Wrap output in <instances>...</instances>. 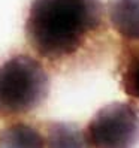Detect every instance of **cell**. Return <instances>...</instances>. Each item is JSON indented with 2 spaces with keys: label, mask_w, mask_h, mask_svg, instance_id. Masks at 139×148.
Masks as SVG:
<instances>
[{
  "label": "cell",
  "mask_w": 139,
  "mask_h": 148,
  "mask_svg": "<svg viewBox=\"0 0 139 148\" xmlns=\"http://www.w3.org/2000/svg\"><path fill=\"white\" fill-rule=\"evenodd\" d=\"M0 148H45V138L31 124L18 121L0 132Z\"/></svg>",
  "instance_id": "cell-7"
},
{
  "label": "cell",
  "mask_w": 139,
  "mask_h": 148,
  "mask_svg": "<svg viewBox=\"0 0 139 148\" xmlns=\"http://www.w3.org/2000/svg\"><path fill=\"white\" fill-rule=\"evenodd\" d=\"M100 0H31L25 20L29 45L49 62L75 56L103 29Z\"/></svg>",
  "instance_id": "cell-1"
},
{
  "label": "cell",
  "mask_w": 139,
  "mask_h": 148,
  "mask_svg": "<svg viewBox=\"0 0 139 148\" xmlns=\"http://www.w3.org/2000/svg\"><path fill=\"white\" fill-rule=\"evenodd\" d=\"M109 23L123 39L139 40V0H109Z\"/></svg>",
  "instance_id": "cell-4"
},
{
  "label": "cell",
  "mask_w": 139,
  "mask_h": 148,
  "mask_svg": "<svg viewBox=\"0 0 139 148\" xmlns=\"http://www.w3.org/2000/svg\"><path fill=\"white\" fill-rule=\"evenodd\" d=\"M85 135L93 148H136L139 115L129 103H109L93 115Z\"/></svg>",
  "instance_id": "cell-3"
},
{
  "label": "cell",
  "mask_w": 139,
  "mask_h": 148,
  "mask_svg": "<svg viewBox=\"0 0 139 148\" xmlns=\"http://www.w3.org/2000/svg\"><path fill=\"white\" fill-rule=\"evenodd\" d=\"M48 94L49 76L39 60L20 54L0 64V117L29 114Z\"/></svg>",
  "instance_id": "cell-2"
},
{
  "label": "cell",
  "mask_w": 139,
  "mask_h": 148,
  "mask_svg": "<svg viewBox=\"0 0 139 148\" xmlns=\"http://www.w3.org/2000/svg\"><path fill=\"white\" fill-rule=\"evenodd\" d=\"M45 148H91L85 132L73 123L53 121L47 124Z\"/></svg>",
  "instance_id": "cell-6"
},
{
  "label": "cell",
  "mask_w": 139,
  "mask_h": 148,
  "mask_svg": "<svg viewBox=\"0 0 139 148\" xmlns=\"http://www.w3.org/2000/svg\"><path fill=\"white\" fill-rule=\"evenodd\" d=\"M118 79L123 91L139 100V40L123 47L118 60Z\"/></svg>",
  "instance_id": "cell-5"
}]
</instances>
